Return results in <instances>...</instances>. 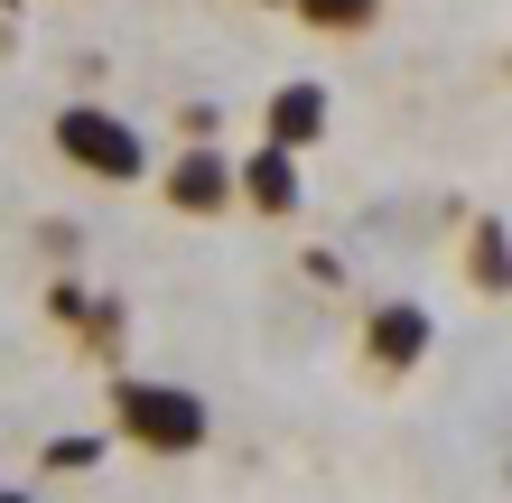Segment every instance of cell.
<instances>
[{"instance_id":"6da1fadb","label":"cell","mask_w":512,"mask_h":503,"mask_svg":"<svg viewBox=\"0 0 512 503\" xmlns=\"http://www.w3.org/2000/svg\"><path fill=\"white\" fill-rule=\"evenodd\" d=\"M112 420H122V438H140L149 457H196L205 429H215L187 382H112Z\"/></svg>"},{"instance_id":"7a4b0ae2","label":"cell","mask_w":512,"mask_h":503,"mask_svg":"<svg viewBox=\"0 0 512 503\" xmlns=\"http://www.w3.org/2000/svg\"><path fill=\"white\" fill-rule=\"evenodd\" d=\"M56 150H66L84 177H103V187H131V177H149L140 131L122 122V112H103V103H66V112H56Z\"/></svg>"},{"instance_id":"3957f363","label":"cell","mask_w":512,"mask_h":503,"mask_svg":"<svg viewBox=\"0 0 512 503\" xmlns=\"http://www.w3.org/2000/svg\"><path fill=\"white\" fill-rule=\"evenodd\" d=\"M233 196H252L261 215H298V150H280V140L252 150L243 168H233Z\"/></svg>"},{"instance_id":"277c9868","label":"cell","mask_w":512,"mask_h":503,"mask_svg":"<svg viewBox=\"0 0 512 503\" xmlns=\"http://www.w3.org/2000/svg\"><path fill=\"white\" fill-rule=\"evenodd\" d=\"M168 205H187V215H224V205H233V168L215 150H187V159L168 168Z\"/></svg>"},{"instance_id":"5b68a950","label":"cell","mask_w":512,"mask_h":503,"mask_svg":"<svg viewBox=\"0 0 512 503\" xmlns=\"http://www.w3.org/2000/svg\"><path fill=\"white\" fill-rule=\"evenodd\" d=\"M270 140H280V150L326 140V84H280V94H270Z\"/></svg>"},{"instance_id":"8992f818","label":"cell","mask_w":512,"mask_h":503,"mask_svg":"<svg viewBox=\"0 0 512 503\" xmlns=\"http://www.w3.org/2000/svg\"><path fill=\"white\" fill-rule=\"evenodd\" d=\"M419 354H429V308H410V299L373 308V364H419Z\"/></svg>"},{"instance_id":"52a82bcc","label":"cell","mask_w":512,"mask_h":503,"mask_svg":"<svg viewBox=\"0 0 512 503\" xmlns=\"http://www.w3.org/2000/svg\"><path fill=\"white\" fill-rule=\"evenodd\" d=\"M466 271H475V289H485V299H503V280H512V261H503V215H485V224H475Z\"/></svg>"},{"instance_id":"ba28073f","label":"cell","mask_w":512,"mask_h":503,"mask_svg":"<svg viewBox=\"0 0 512 503\" xmlns=\"http://www.w3.org/2000/svg\"><path fill=\"white\" fill-rule=\"evenodd\" d=\"M298 19L308 28H336V38H354V28L382 19V0H298Z\"/></svg>"},{"instance_id":"9c48e42d","label":"cell","mask_w":512,"mask_h":503,"mask_svg":"<svg viewBox=\"0 0 512 503\" xmlns=\"http://www.w3.org/2000/svg\"><path fill=\"white\" fill-rule=\"evenodd\" d=\"M94 457H103V438H56V448H47L56 476H75V466H94Z\"/></svg>"},{"instance_id":"30bf717a","label":"cell","mask_w":512,"mask_h":503,"mask_svg":"<svg viewBox=\"0 0 512 503\" xmlns=\"http://www.w3.org/2000/svg\"><path fill=\"white\" fill-rule=\"evenodd\" d=\"M0 503H28V494H10V485H0Z\"/></svg>"}]
</instances>
